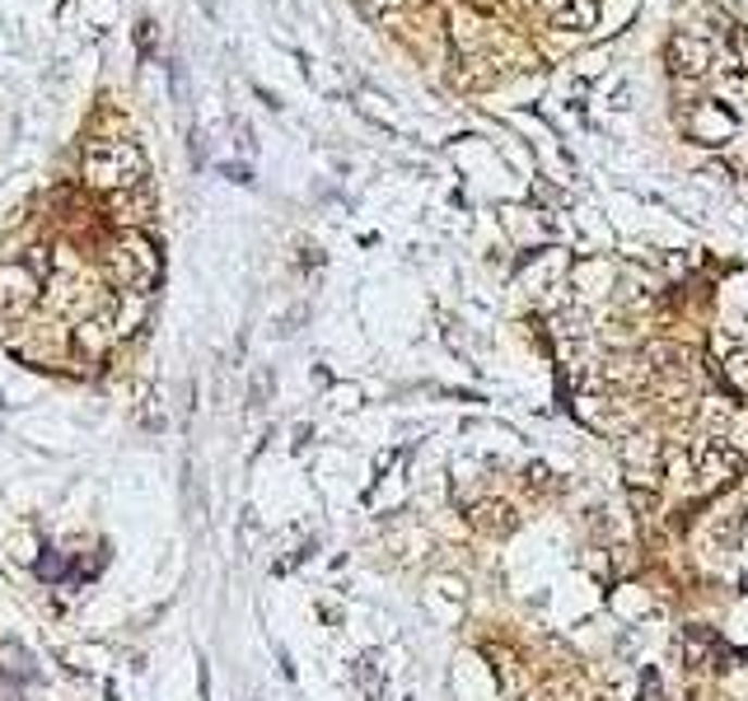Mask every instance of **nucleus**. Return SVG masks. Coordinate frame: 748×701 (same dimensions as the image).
Instances as JSON below:
<instances>
[{
  "label": "nucleus",
  "mask_w": 748,
  "mask_h": 701,
  "mask_svg": "<svg viewBox=\"0 0 748 701\" xmlns=\"http://www.w3.org/2000/svg\"><path fill=\"white\" fill-rule=\"evenodd\" d=\"M85 178L108 192H127V187L146 183V154L132 140H103V146L85 150Z\"/></svg>",
  "instance_id": "1"
},
{
  "label": "nucleus",
  "mask_w": 748,
  "mask_h": 701,
  "mask_svg": "<svg viewBox=\"0 0 748 701\" xmlns=\"http://www.w3.org/2000/svg\"><path fill=\"white\" fill-rule=\"evenodd\" d=\"M715 66V42L701 38L697 28H678L674 38H669V71L683 75V80H701V75H711Z\"/></svg>",
  "instance_id": "2"
},
{
  "label": "nucleus",
  "mask_w": 748,
  "mask_h": 701,
  "mask_svg": "<svg viewBox=\"0 0 748 701\" xmlns=\"http://www.w3.org/2000/svg\"><path fill=\"white\" fill-rule=\"evenodd\" d=\"M154 272H160V258H154V248L146 239H127L113 253V276L122 280L127 290H150Z\"/></svg>",
  "instance_id": "3"
},
{
  "label": "nucleus",
  "mask_w": 748,
  "mask_h": 701,
  "mask_svg": "<svg viewBox=\"0 0 748 701\" xmlns=\"http://www.w3.org/2000/svg\"><path fill=\"white\" fill-rule=\"evenodd\" d=\"M618 459H622V467H627L632 487H641V481L654 477V467H660L664 449H660V440H654L650 430H632V435H622V440H618Z\"/></svg>",
  "instance_id": "4"
},
{
  "label": "nucleus",
  "mask_w": 748,
  "mask_h": 701,
  "mask_svg": "<svg viewBox=\"0 0 748 701\" xmlns=\"http://www.w3.org/2000/svg\"><path fill=\"white\" fill-rule=\"evenodd\" d=\"M683 127H688V136L701 140V146H721V140H730V132H735V117L721 108V99H711V103H693Z\"/></svg>",
  "instance_id": "5"
},
{
  "label": "nucleus",
  "mask_w": 748,
  "mask_h": 701,
  "mask_svg": "<svg viewBox=\"0 0 748 701\" xmlns=\"http://www.w3.org/2000/svg\"><path fill=\"white\" fill-rule=\"evenodd\" d=\"M543 10L561 34H589L599 20V0H543Z\"/></svg>",
  "instance_id": "6"
},
{
  "label": "nucleus",
  "mask_w": 748,
  "mask_h": 701,
  "mask_svg": "<svg viewBox=\"0 0 748 701\" xmlns=\"http://www.w3.org/2000/svg\"><path fill=\"white\" fill-rule=\"evenodd\" d=\"M707 80L721 89V103L725 99H744V93H748V66H744V61H735L730 52H715V66H711Z\"/></svg>",
  "instance_id": "7"
},
{
  "label": "nucleus",
  "mask_w": 748,
  "mask_h": 701,
  "mask_svg": "<svg viewBox=\"0 0 748 701\" xmlns=\"http://www.w3.org/2000/svg\"><path fill=\"white\" fill-rule=\"evenodd\" d=\"M566 280H571L575 290H581V300H595V295L608 290L613 272H608V262H575V267L566 272Z\"/></svg>",
  "instance_id": "8"
},
{
  "label": "nucleus",
  "mask_w": 748,
  "mask_h": 701,
  "mask_svg": "<svg viewBox=\"0 0 748 701\" xmlns=\"http://www.w3.org/2000/svg\"><path fill=\"white\" fill-rule=\"evenodd\" d=\"M113 206L117 211H127L122 221H146L150 206H154V197H150V183H140V187H127V192H113Z\"/></svg>",
  "instance_id": "9"
},
{
  "label": "nucleus",
  "mask_w": 748,
  "mask_h": 701,
  "mask_svg": "<svg viewBox=\"0 0 748 701\" xmlns=\"http://www.w3.org/2000/svg\"><path fill=\"white\" fill-rule=\"evenodd\" d=\"M365 5H370L374 14H394V10L402 5V0H365Z\"/></svg>",
  "instance_id": "10"
}]
</instances>
